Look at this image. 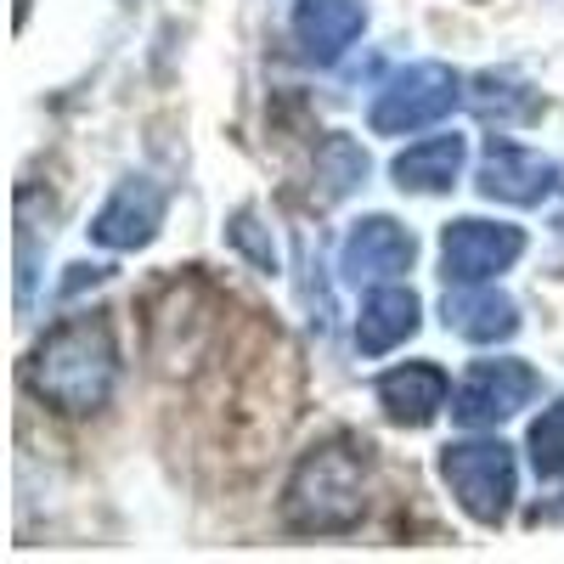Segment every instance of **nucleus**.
Returning <instances> with one entry per match:
<instances>
[{
	"mask_svg": "<svg viewBox=\"0 0 564 564\" xmlns=\"http://www.w3.org/2000/svg\"><path fill=\"white\" fill-rule=\"evenodd\" d=\"M113 379H119V350H113L108 322H97V316L57 322L52 334L40 339L34 361H29V390L40 401H52L57 412L102 406Z\"/></svg>",
	"mask_w": 564,
	"mask_h": 564,
	"instance_id": "nucleus-1",
	"label": "nucleus"
},
{
	"mask_svg": "<svg viewBox=\"0 0 564 564\" xmlns=\"http://www.w3.org/2000/svg\"><path fill=\"white\" fill-rule=\"evenodd\" d=\"M282 520L294 531H350L361 520V457L345 441L305 452L282 491Z\"/></svg>",
	"mask_w": 564,
	"mask_h": 564,
	"instance_id": "nucleus-2",
	"label": "nucleus"
},
{
	"mask_svg": "<svg viewBox=\"0 0 564 564\" xmlns=\"http://www.w3.org/2000/svg\"><path fill=\"white\" fill-rule=\"evenodd\" d=\"M441 475L463 513H475L480 525H497L513 497V452L502 441H463L441 452Z\"/></svg>",
	"mask_w": 564,
	"mask_h": 564,
	"instance_id": "nucleus-3",
	"label": "nucleus"
},
{
	"mask_svg": "<svg viewBox=\"0 0 564 564\" xmlns=\"http://www.w3.org/2000/svg\"><path fill=\"white\" fill-rule=\"evenodd\" d=\"M457 102V74L441 63H412L406 74H395L379 97H372L367 119L379 135H401V130H423L435 124L441 113H452Z\"/></svg>",
	"mask_w": 564,
	"mask_h": 564,
	"instance_id": "nucleus-4",
	"label": "nucleus"
},
{
	"mask_svg": "<svg viewBox=\"0 0 564 564\" xmlns=\"http://www.w3.org/2000/svg\"><path fill=\"white\" fill-rule=\"evenodd\" d=\"M536 390H542V379L525 361H475L452 390V412L468 430H486V423H502L508 412H520Z\"/></svg>",
	"mask_w": 564,
	"mask_h": 564,
	"instance_id": "nucleus-5",
	"label": "nucleus"
},
{
	"mask_svg": "<svg viewBox=\"0 0 564 564\" xmlns=\"http://www.w3.org/2000/svg\"><path fill=\"white\" fill-rule=\"evenodd\" d=\"M525 254L520 226H491V220H457L441 238V271L446 282H491Z\"/></svg>",
	"mask_w": 564,
	"mask_h": 564,
	"instance_id": "nucleus-6",
	"label": "nucleus"
},
{
	"mask_svg": "<svg viewBox=\"0 0 564 564\" xmlns=\"http://www.w3.org/2000/svg\"><path fill=\"white\" fill-rule=\"evenodd\" d=\"M164 220V193L153 181H124L119 193L102 204V215L90 220V238L108 249H141L153 243V231Z\"/></svg>",
	"mask_w": 564,
	"mask_h": 564,
	"instance_id": "nucleus-7",
	"label": "nucleus"
},
{
	"mask_svg": "<svg viewBox=\"0 0 564 564\" xmlns=\"http://www.w3.org/2000/svg\"><path fill=\"white\" fill-rule=\"evenodd\" d=\"M379 401L395 423L417 430V423H430L441 406H452V379L435 361H406V367H390L379 379Z\"/></svg>",
	"mask_w": 564,
	"mask_h": 564,
	"instance_id": "nucleus-8",
	"label": "nucleus"
},
{
	"mask_svg": "<svg viewBox=\"0 0 564 564\" xmlns=\"http://www.w3.org/2000/svg\"><path fill=\"white\" fill-rule=\"evenodd\" d=\"M406 265H412V231L395 226L390 215L361 220L345 238V271L356 282H395Z\"/></svg>",
	"mask_w": 564,
	"mask_h": 564,
	"instance_id": "nucleus-9",
	"label": "nucleus"
},
{
	"mask_svg": "<svg viewBox=\"0 0 564 564\" xmlns=\"http://www.w3.org/2000/svg\"><path fill=\"white\" fill-rule=\"evenodd\" d=\"M553 186V164L520 141H497L480 164V193L486 198H502V204H536Z\"/></svg>",
	"mask_w": 564,
	"mask_h": 564,
	"instance_id": "nucleus-10",
	"label": "nucleus"
},
{
	"mask_svg": "<svg viewBox=\"0 0 564 564\" xmlns=\"http://www.w3.org/2000/svg\"><path fill=\"white\" fill-rule=\"evenodd\" d=\"M446 327L475 345H491V339H508L520 316H513V300L497 294L491 282H452L446 294Z\"/></svg>",
	"mask_w": 564,
	"mask_h": 564,
	"instance_id": "nucleus-11",
	"label": "nucleus"
},
{
	"mask_svg": "<svg viewBox=\"0 0 564 564\" xmlns=\"http://www.w3.org/2000/svg\"><path fill=\"white\" fill-rule=\"evenodd\" d=\"M361 23H367L361 0H300L294 7V34H300L305 52L322 57V63H334L339 52H350Z\"/></svg>",
	"mask_w": 564,
	"mask_h": 564,
	"instance_id": "nucleus-12",
	"label": "nucleus"
},
{
	"mask_svg": "<svg viewBox=\"0 0 564 564\" xmlns=\"http://www.w3.org/2000/svg\"><path fill=\"white\" fill-rule=\"evenodd\" d=\"M417 327V300L412 289H401V282H372L367 300H361V322H356V345L367 356H384L395 350L406 334Z\"/></svg>",
	"mask_w": 564,
	"mask_h": 564,
	"instance_id": "nucleus-13",
	"label": "nucleus"
},
{
	"mask_svg": "<svg viewBox=\"0 0 564 564\" xmlns=\"http://www.w3.org/2000/svg\"><path fill=\"white\" fill-rule=\"evenodd\" d=\"M463 135H423L395 159V186L401 193H446L463 170Z\"/></svg>",
	"mask_w": 564,
	"mask_h": 564,
	"instance_id": "nucleus-14",
	"label": "nucleus"
},
{
	"mask_svg": "<svg viewBox=\"0 0 564 564\" xmlns=\"http://www.w3.org/2000/svg\"><path fill=\"white\" fill-rule=\"evenodd\" d=\"M367 175V153L356 148L350 135H327L322 148H316V181H322V204H334L345 198L350 186Z\"/></svg>",
	"mask_w": 564,
	"mask_h": 564,
	"instance_id": "nucleus-15",
	"label": "nucleus"
},
{
	"mask_svg": "<svg viewBox=\"0 0 564 564\" xmlns=\"http://www.w3.org/2000/svg\"><path fill=\"white\" fill-rule=\"evenodd\" d=\"M531 463L536 475H564V401L531 423Z\"/></svg>",
	"mask_w": 564,
	"mask_h": 564,
	"instance_id": "nucleus-16",
	"label": "nucleus"
}]
</instances>
